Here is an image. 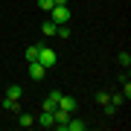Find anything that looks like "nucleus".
<instances>
[{"mask_svg":"<svg viewBox=\"0 0 131 131\" xmlns=\"http://www.w3.org/2000/svg\"><path fill=\"white\" fill-rule=\"evenodd\" d=\"M3 108H6V111H18V99H9V96H6L3 99Z\"/></svg>","mask_w":131,"mask_h":131,"instance_id":"obj_12","label":"nucleus"},{"mask_svg":"<svg viewBox=\"0 0 131 131\" xmlns=\"http://www.w3.org/2000/svg\"><path fill=\"white\" fill-rule=\"evenodd\" d=\"M52 3H56V6H67V0H52Z\"/></svg>","mask_w":131,"mask_h":131,"instance_id":"obj_15","label":"nucleus"},{"mask_svg":"<svg viewBox=\"0 0 131 131\" xmlns=\"http://www.w3.org/2000/svg\"><path fill=\"white\" fill-rule=\"evenodd\" d=\"M38 61H41L47 70L56 67V50H52V47H41V50H38Z\"/></svg>","mask_w":131,"mask_h":131,"instance_id":"obj_2","label":"nucleus"},{"mask_svg":"<svg viewBox=\"0 0 131 131\" xmlns=\"http://www.w3.org/2000/svg\"><path fill=\"white\" fill-rule=\"evenodd\" d=\"M58 99H61V90H52V93L44 99V111H56V108H58Z\"/></svg>","mask_w":131,"mask_h":131,"instance_id":"obj_4","label":"nucleus"},{"mask_svg":"<svg viewBox=\"0 0 131 131\" xmlns=\"http://www.w3.org/2000/svg\"><path fill=\"white\" fill-rule=\"evenodd\" d=\"M38 6H41L44 12H50V9H52V6H56V3H52V0H38Z\"/></svg>","mask_w":131,"mask_h":131,"instance_id":"obj_13","label":"nucleus"},{"mask_svg":"<svg viewBox=\"0 0 131 131\" xmlns=\"http://www.w3.org/2000/svg\"><path fill=\"white\" fill-rule=\"evenodd\" d=\"M38 125H41V128H52V125H56V119H52V111H44L41 117H38Z\"/></svg>","mask_w":131,"mask_h":131,"instance_id":"obj_6","label":"nucleus"},{"mask_svg":"<svg viewBox=\"0 0 131 131\" xmlns=\"http://www.w3.org/2000/svg\"><path fill=\"white\" fill-rule=\"evenodd\" d=\"M29 76H32V79H44V76H47V67L41 64V61H29Z\"/></svg>","mask_w":131,"mask_h":131,"instance_id":"obj_3","label":"nucleus"},{"mask_svg":"<svg viewBox=\"0 0 131 131\" xmlns=\"http://www.w3.org/2000/svg\"><path fill=\"white\" fill-rule=\"evenodd\" d=\"M64 131H84V122H82V119H67Z\"/></svg>","mask_w":131,"mask_h":131,"instance_id":"obj_8","label":"nucleus"},{"mask_svg":"<svg viewBox=\"0 0 131 131\" xmlns=\"http://www.w3.org/2000/svg\"><path fill=\"white\" fill-rule=\"evenodd\" d=\"M119 64H122V67L131 64V56H128V52H119Z\"/></svg>","mask_w":131,"mask_h":131,"instance_id":"obj_14","label":"nucleus"},{"mask_svg":"<svg viewBox=\"0 0 131 131\" xmlns=\"http://www.w3.org/2000/svg\"><path fill=\"white\" fill-rule=\"evenodd\" d=\"M38 50H41L38 44H32V47H26V61H35V58H38Z\"/></svg>","mask_w":131,"mask_h":131,"instance_id":"obj_10","label":"nucleus"},{"mask_svg":"<svg viewBox=\"0 0 131 131\" xmlns=\"http://www.w3.org/2000/svg\"><path fill=\"white\" fill-rule=\"evenodd\" d=\"M76 105H79V102H76V96H67V93H61V99H58V108H64V111H76Z\"/></svg>","mask_w":131,"mask_h":131,"instance_id":"obj_5","label":"nucleus"},{"mask_svg":"<svg viewBox=\"0 0 131 131\" xmlns=\"http://www.w3.org/2000/svg\"><path fill=\"white\" fill-rule=\"evenodd\" d=\"M56 29H58V26L52 24V20H47V24L41 26V32H44V35H56Z\"/></svg>","mask_w":131,"mask_h":131,"instance_id":"obj_11","label":"nucleus"},{"mask_svg":"<svg viewBox=\"0 0 131 131\" xmlns=\"http://www.w3.org/2000/svg\"><path fill=\"white\" fill-rule=\"evenodd\" d=\"M50 20L56 26L67 24V20H70V9H67V6H52V9H50Z\"/></svg>","mask_w":131,"mask_h":131,"instance_id":"obj_1","label":"nucleus"},{"mask_svg":"<svg viewBox=\"0 0 131 131\" xmlns=\"http://www.w3.org/2000/svg\"><path fill=\"white\" fill-rule=\"evenodd\" d=\"M32 122H35V119H32V114H20L18 125H20V128H29V125H32Z\"/></svg>","mask_w":131,"mask_h":131,"instance_id":"obj_9","label":"nucleus"},{"mask_svg":"<svg viewBox=\"0 0 131 131\" xmlns=\"http://www.w3.org/2000/svg\"><path fill=\"white\" fill-rule=\"evenodd\" d=\"M6 96H9V99H20V96H24V88H20V84H9Z\"/></svg>","mask_w":131,"mask_h":131,"instance_id":"obj_7","label":"nucleus"}]
</instances>
